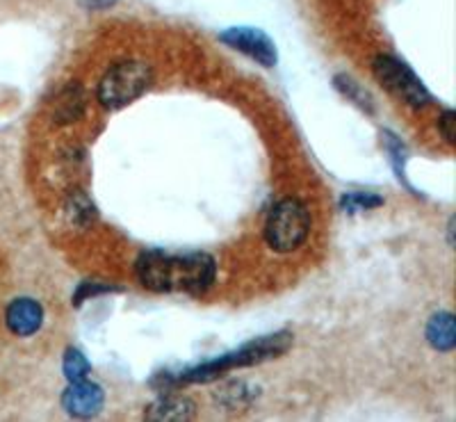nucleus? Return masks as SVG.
I'll list each match as a JSON object with an SVG mask.
<instances>
[{
  "mask_svg": "<svg viewBox=\"0 0 456 422\" xmlns=\"http://www.w3.org/2000/svg\"><path fill=\"white\" fill-rule=\"evenodd\" d=\"M62 370L69 381H80V379H87V375L92 372V365H89V361L85 359L83 352L76 350V347H69V350L64 352Z\"/></svg>",
  "mask_w": 456,
  "mask_h": 422,
  "instance_id": "ddd939ff",
  "label": "nucleus"
},
{
  "mask_svg": "<svg viewBox=\"0 0 456 422\" xmlns=\"http://www.w3.org/2000/svg\"><path fill=\"white\" fill-rule=\"evenodd\" d=\"M381 204H384V199L377 197V194L352 192V194H347V197H342L340 208L345 210V213H358V210L379 208Z\"/></svg>",
  "mask_w": 456,
  "mask_h": 422,
  "instance_id": "4468645a",
  "label": "nucleus"
},
{
  "mask_svg": "<svg viewBox=\"0 0 456 422\" xmlns=\"http://www.w3.org/2000/svg\"><path fill=\"white\" fill-rule=\"evenodd\" d=\"M137 281L151 292H187L203 295L217 279V261L206 251L167 254L151 249L140 254L135 263Z\"/></svg>",
  "mask_w": 456,
  "mask_h": 422,
  "instance_id": "f257e3e1",
  "label": "nucleus"
},
{
  "mask_svg": "<svg viewBox=\"0 0 456 422\" xmlns=\"http://www.w3.org/2000/svg\"><path fill=\"white\" fill-rule=\"evenodd\" d=\"M146 420L158 422H183L194 418V402L183 395H162L158 397L144 413Z\"/></svg>",
  "mask_w": 456,
  "mask_h": 422,
  "instance_id": "1a4fd4ad",
  "label": "nucleus"
},
{
  "mask_svg": "<svg viewBox=\"0 0 456 422\" xmlns=\"http://www.w3.org/2000/svg\"><path fill=\"white\" fill-rule=\"evenodd\" d=\"M85 105H87L85 89L78 83H71L69 87H64L62 94L57 96L53 119L55 124H71L85 115Z\"/></svg>",
  "mask_w": 456,
  "mask_h": 422,
  "instance_id": "9d476101",
  "label": "nucleus"
},
{
  "mask_svg": "<svg viewBox=\"0 0 456 422\" xmlns=\"http://www.w3.org/2000/svg\"><path fill=\"white\" fill-rule=\"evenodd\" d=\"M67 213L73 224L78 226H89L94 219H96V208H94V204L89 201L87 194L80 192V190H76V192L69 197Z\"/></svg>",
  "mask_w": 456,
  "mask_h": 422,
  "instance_id": "f8f14e48",
  "label": "nucleus"
},
{
  "mask_svg": "<svg viewBox=\"0 0 456 422\" xmlns=\"http://www.w3.org/2000/svg\"><path fill=\"white\" fill-rule=\"evenodd\" d=\"M292 345V334L290 331H279V334L263 336L258 340H251V343L242 345L238 350L226 352L219 359L206 361L201 365H194V368H187L181 375L169 377L162 375L160 388L169 391L171 386H181V384H210V381L219 379V377L226 375L228 370H235V368H249V365L265 363V361L279 359L285 352L290 350Z\"/></svg>",
  "mask_w": 456,
  "mask_h": 422,
  "instance_id": "f03ea898",
  "label": "nucleus"
},
{
  "mask_svg": "<svg viewBox=\"0 0 456 422\" xmlns=\"http://www.w3.org/2000/svg\"><path fill=\"white\" fill-rule=\"evenodd\" d=\"M222 395L231 397V402H226V404H228V407H231V409L242 407V404H247V402L251 400V393L244 391V384H242V381H235V384H231V386L224 388Z\"/></svg>",
  "mask_w": 456,
  "mask_h": 422,
  "instance_id": "a211bd4d",
  "label": "nucleus"
},
{
  "mask_svg": "<svg viewBox=\"0 0 456 422\" xmlns=\"http://www.w3.org/2000/svg\"><path fill=\"white\" fill-rule=\"evenodd\" d=\"M87 10H110L117 0H80Z\"/></svg>",
  "mask_w": 456,
  "mask_h": 422,
  "instance_id": "aec40b11",
  "label": "nucleus"
},
{
  "mask_svg": "<svg viewBox=\"0 0 456 422\" xmlns=\"http://www.w3.org/2000/svg\"><path fill=\"white\" fill-rule=\"evenodd\" d=\"M119 290L121 288L103 286V283H99V281H85L83 286L76 290V295H73V306H80V304L87 302V299L99 297V295H105V292H119Z\"/></svg>",
  "mask_w": 456,
  "mask_h": 422,
  "instance_id": "f3484780",
  "label": "nucleus"
},
{
  "mask_svg": "<svg viewBox=\"0 0 456 422\" xmlns=\"http://www.w3.org/2000/svg\"><path fill=\"white\" fill-rule=\"evenodd\" d=\"M381 135H384V140H386V149L390 151L388 156H390V162H393L395 174H397L399 181H404V158H406L404 144H402V142L395 137V133H390V131H384Z\"/></svg>",
  "mask_w": 456,
  "mask_h": 422,
  "instance_id": "dca6fc26",
  "label": "nucleus"
},
{
  "mask_svg": "<svg viewBox=\"0 0 456 422\" xmlns=\"http://www.w3.org/2000/svg\"><path fill=\"white\" fill-rule=\"evenodd\" d=\"M427 340L434 350L438 352H452L456 347V327L454 315L450 311H441V313L431 315L429 324H427Z\"/></svg>",
  "mask_w": 456,
  "mask_h": 422,
  "instance_id": "9b49d317",
  "label": "nucleus"
},
{
  "mask_svg": "<svg viewBox=\"0 0 456 422\" xmlns=\"http://www.w3.org/2000/svg\"><path fill=\"white\" fill-rule=\"evenodd\" d=\"M454 110H443V115L438 117V131H441V135L445 137L447 144H454L456 137H454Z\"/></svg>",
  "mask_w": 456,
  "mask_h": 422,
  "instance_id": "6ab92c4d",
  "label": "nucleus"
},
{
  "mask_svg": "<svg viewBox=\"0 0 456 422\" xmlns=\"http://www.w3.org/2000/svg\"><path fill=\"white\" fill-rule=\"evenodd\" d=\"M153 83V69L140 60H121L101 78L96 99L105 110H121L135 103Z\"/></svg>",
  "mask_w": 456,
  "mask_h": 422,
  "instance_id": "7ed1b4c3",
  "label": "nucleus"
},
{
  "mask_svg": "<svg viewBox=\"0 0 456 422\" xmlns=\"http://www.w3.org/2000/svg\"><path fill=\"white\" fill-rule=\"evenodd\" d=\"M372 71L381 87H386L390 94L409 103L411 108L420 110L431 103V96L425 85L415 76L413 69L402 60L393 58V55H379L372 62Z\"/></svg>",
  "mask_w": 456,
  "mask_h": 422,
  "instance_id": "39448f33",
  "label": "nucleus"
},
{
  "mask_svg": "<svg viewBox=\"0 0 456 422\" xmlns=\"http://www.w3.org/2000/svg\"><path fill=\"white\" fill-rule=\"evenodd\" d=\"M219 39L228 48H235V51L244 53L247 58L256 60L263 67H276V62H279V53H276L274 42L263 30L235 26L219 32Z\"/></svg>",
  "mask_w": 456,
  "mask_h": 422,
  "instance_id": "423d86ee",
  "label": "nucleus"
},
{
  "mask_svg": "<svg viewBox=\"0 0 456 422\" xmlns=\"http://www.w3.org/2000/svg\"><path fill=\"white\" fill-rule=\"evenodd\" d=\"M5 324L12 334L19 338L37 334L44 324V308L42 304L30 297H19L7 306Z\"/></svg>",
  "mask_w": 456,
  "mask_h": 422,
  "instance_id": "6e6552de",
  "label": "nucleus"
},
{
  "mask_svg": "<svg viewBox=\"0 0 456 422\" xmlns=\"http://www.w3.org/2000/svg\"><path fill=\"white\" fill-rule=\"evenodd\" d=\"M336 87L340 89L342 94L347 96V99H352L354 103L358 105V108L368 110V112H372V99H370L368 92H363V89L358 87L356 83H354L352 78H347V76H338L336 78Z\"/></svg>",
  "mask_w": 456,
  "mask_h": 422,
  "instance_id": "2eb2a0df",
  "label": "nucleus"
},
{
  "mask_svg": "<svg viewBox=\"0 0 456 422\" xmlns=\"http://www.w3.org/2000/svg\"><path fill=\"white\" fill-rule=\"evenodd\" d=\"M105 404V393L99 384L80 379L69 381V388L62 393V407L73 418L99 416Z\"/></svg>",
  "mask_w": 456,
  "mask_h": 422,
  "instance_id": "0eeeda50",
  "label": "nucleus"
},
{
  "mask_svg": "<svg viewBox=\"0 0 456 422\" xmlns=\"http://www.w3.org/2000/svg\"><path fill=\"white\" fill-rule=\"evenodd\" d=\"M311 233V213L299 199H283L267 215L265 242L276 254H290L306 242Z\"/></svg>",
  "mask_w": 456,
  "mask_h": 422,
  "instance_id": "20e7f679",
  "label": "nucleus"
}]
</instances>
